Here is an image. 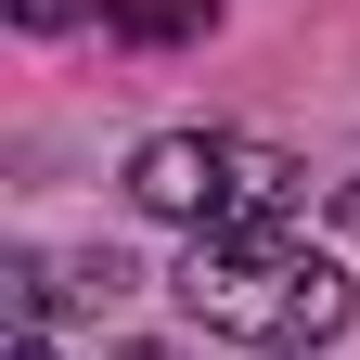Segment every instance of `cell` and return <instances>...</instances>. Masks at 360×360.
<instances>
[{"instance_id":"obj_1","label":"cell","mask_w":360,"mask_h":360,"mask_svg":"<svg viewBox=\"0 0 360 360\" xmlns=\"http://www.w3.org/2000/svg\"><path fill=\"white\" fill-rule=\"evenodd\" d=\"M167 296L193 309L206 335L270 347V360L335 347V335H347V309H360V283H347L309 232H193V257L167 270Z\"/></svg>"},{"instance_id":"obj_2","label":"cell","mask_w":360,"mask_h":360,"mask_svg":"<svg viewBox=\"0 0 360 360\" xmlns=\"http://www.w3.org/2000/svg\"><path fill=\"white\" fill-rule=\"evenodd\" d=\"M129 206L180 219V232H296L309 167L283 142H245V129H155L129 155Z\"/></svg>"},{"instance_id":"obj_3","label":"cell","mask_w":360,"mask_h":360,"mask_svg":"<svg viewBox=\"0 0 360 360\" xmlns=\"http://www.w3.org/2000/svg\"><path fill=\"white\" fill-rule=\"evenodd\" d=\"M219 26V0H129L116 13V39H142V52H167V39H206Z\"/></svg>"},{"instance_id":"obj_4","label":"cell","mask_w":360,"mask_h":360,"mask_svg":"<svg viewBox=\"0 0 360 360\" xmlns=\"http://www.w3.org/2000/svg\"><path fill=\"white\" fill-rule=\"evenodd\" d=\"M77 13H129V0H13V26H77Z\"/></svg>"},{"instance_id":"obj_5","label":"cell","mask_w":360,"mask_h":360,"mask_svg":"<svg viewBox=\"0 0 360 360\" xmlns=\"http://www.w3.org/2000/svg\"><path fill=\"white\" fill-rule=\"evenodd\" d=\"M13 360H52V322H13Z\"/></svg>"},{"instance_id":"obj_6","label":"cell","mask_w":360,"mask_h":360,"mask_svg":"<svg viewBox=\"0 0 360 360\" xmlns=\"http://www.w3.org/2000/svg\"><path fill=\"white\" fill-rule=\"evenodd\" d=\"M335 219H347V232H360V180H335Z\"/></svg>"},{"instance_id":"obj_7","label":"cell","mask_w":360,"mask_h":360,"mask_svg":"<svg viewBox=\"0 0 360 360\" xmlns=\"http://www.w3.org/2000/svg\"><path fill=\"white\" fill-rule=\"evenodd\" d=\"M116 360H180V347H116Z\"/></svg>"}]
</instances>
